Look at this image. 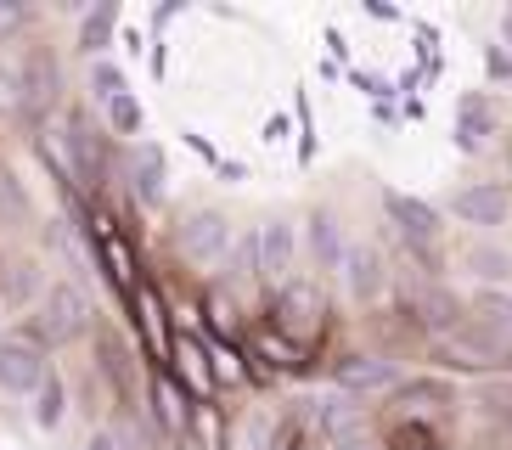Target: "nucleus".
I'll return each instance as SVG.
<instances>
[{"label": "nucleus", "instance_id": "obj_1", "mask_svg": "<svg viewBox=\"0 0 512 450\" xmlns=\"http://www.w3.org/2000/svg\"><path fill=\"white\" fill-rule=\"evenodd\" d=\"M91 332V299H85V287L79 282H46V293H40V304H34L29 315V338L40 349H57V344H74V338H85Z\"/></svg>", "mask_w": 512, "mask_h": 450}, {"label": "nucleus", "instance_id": "obj_15", "mask_svg": "<svg viewBox=\"0 0 512 450\" xmlns=\"http://www.w3.org/2000/svg\"><path fill=\"white\" fill-rule=\"evenodd\" d=\"M304 248H310V259H316L321 276H338V265H344V254H349L338 214H332V209H310V220H304Z\"/></svg>", "mask_w": 512, "mask_h": 450}, {"label": "nucleus", "instance_id": "obj_36", "mask_svg": "<svg viewBox=\"0 0 512 450\" xmlns=\"http://www.w3.org/2000/svg\"><path fill=\"white\" fill-rule=\"evenodd\" d=\"M181 135H186V147H192L197 158H203V164H220V152L209 147V135H197V130H181Z\"/></svg>", "mask_w": 512, "mask_h": 450}, {"label": "nucleus", "instance_id": "obj_30", "mask_svg": "<svg viewBox=\"0 0 512 450\" xmlns=\"http://www.w3.org/2000/svg\"><path fill=\"white\" fill-rule=\"evenodd\" d=\"M293 119H299V164L316 158V113H310V96L299 90V102H293Z\"/></svg>", "mask_w": 512, "mask_h": 450}, {"label": "nucleus", "instance_id": "obj_20", "mask_svg": "<svg viewBox=\"0 0 512 450\" xmlns=\"http://www.w3.org/2000/svg\"><path fill=\"white\" fill-rule=\"evenodd\" d=\"M192 405H197V400H186V389H181L169 372H152V422H158L164 434H186Z\"/></svg>", "mask_w": 512, "mask_h": 450}, {"label": "nucleus", "instance_id": "obj_29", "mask_svg": "<svg viewBox=\"0 0 512 450\" xmlns=\"http://www.w3.org/2000/svg\"><path fill=\"white\" fill-rule=\"evenodd\" d=\"M226 265H231V282H254V276H259V242H254V231H242V237L231 242Z\"/></svg>", "mask_w": 512, "mask_h": 450}, {"label": "nucleus", "instance_id": "obj_25", "mask_svg": "<svg viewBox=\"0 0 512 450\" xmlns=\"http://www.w3.org/2000/svg\"><path fill=\"white\" fill-rule=\"evenodd\" d=\"M40 293H46V282H40V265H34V259H23V265H6V270H0V299H6V310L40 304Z\"/></svg>", "mask_w": 512, "mask_h": 450}, {"label": "nucleus", "instance_id": "obj_2", "mask_svg": "<svg viewBox=\"0 0 512 450\" xmlns=\"http://www.w3.org/2000/svg\"><path fill=\"white\" fill-rule=\"evenodd\" d=\"M271 315H276V332H282L287 344L304 349L327 332V293H321V282H310V276H287L271 293Z\"/></svg>", "mask_w": 512, "mask_h": 450}, {"label": "nucleus", "instance_id": "obj_26", "mask_svg": "<svg viewBox=\"0 0 512 450\" xmlns=\"http://www.w3.org/2000/svg\"><path fill=\"white\" fill-rule=\"evenodd\" d=\"M102 124H107V135H130V141H136V135L147 130V107H141L136 90H124V96H113V102L102 107Z\"/></svg>", "mask_w": 512, "mask_h": 450}, {"label": "nucleus", "instance_id": "obj_7", "mask_svg": "<svg viewBox=\"0 0 512 450\" xmlns=\"http://www.w3.org/2000/svg\"><path fill=\"white\" fill-rule=\"evenodd\" d=\"M490 135H501V119H496V102L484 90H467L456 96V113H451V147L462 158H479L490 147Z\"/></svg>", "mask_w": 512, "mask_h": 450}, {"label": "nucleus", "instance_id": "obj_13", "mask_svg": "<svg viewBox=\"0 0 512 450\" xmlns=\"http://www.w3.org/2000/svg\"><path fill=\"white\" fill-rule=\"evenodd\" d=\"M17 79H23V113L40 119L51 102H57V57H51L46 45H34L17 57Z\"/></svg>", "mask_w": 512, "mask_h": 450}, {"label": "nucleus", "instance_id": "obj_32", "mask_svg": "<svg viewBox=\"0 0 512 450\" xmlns=\"http://www.w3.org/2000/svg\"><path fill=\"white\" fill-rule=\"evenodd\" d=\"M17 29H29V6H17V0H0V40H12Z\"/></svg>", "mask_w": 512, "mask_h": 450}, {"label": "nucleus", "instance_id": "obj_34", "mask_svg": "<svg viewBox=\"0 0 512 450\" xmlns=\"http://www.w3.org/2000/svg\"><path fill=\"white\" fill-rule=\"evenodd\" d=\"M259 141H265V147H282V141H287V113H271L265 130H259Z\"/></svg>", "mask_w": 512, "mask_h": 450}, {"label": "nucleus", "instance_id": "obj_6", "mask_svg": "<svg viewBox=\"0 0 512 450\" xmlns=\"http://www.w3.org/2000/svg\"><path fill=\"white\" fill-rule=\"evenodd\" d=\"M46 372H51V360H46V349L34 344L29 332H0V394L29 400Z\"/></svg>", "mask_w": 512, "mask_h": 450}, {"label": "nucleus", "instance_id": "obj_14", "mask_svg": "<svg viewBox=\"0 0 512 450\" xmlns=\"http://www.w3.org/2000/svg\"><path fill=\"white\" fill-rule=\"evenodd\" d=\"M130 310H136V332H141V344H147L152 360H169V338H175V327H169V315H164V293L152 282H141L136 293H130Z\"/></svg>", "mask_w": 512, "mask_h": 450}, {"label": "nucleus", "instance_id": "obj_11", "mask_svg": "<svg viewBox=\"0 0 512 450\" xmlns=\"http://www.w3.org/2000/svg\"><path fill=\"white\" fill-rule=\"evenodd\" d=\"M439 344H445L451 366H496V360H507V355H512V344H507V338H496L490 327H479V321H467V315H462V327H456V332H445Z\"/></svg>", "mask_w": 512, "mask_h": 450}, {"label": "nucleus", "instance_id": "obj_38", "mask_svg": "<svg viewBox=\"0 0 512 450\" xmlns=\"http://www.w3.org/2000/svg\"><path fill=\"white\" fill-rule=\"evenodd\" d=\"M332 450H377L366 434H344V439H332Z\"/></svg>", "mask_w": 512, "mask_h": 450}, {"label": "nucleus", "instance_id": "obj_8", "mask_svg": "<svg viewBox=\"0 0 512 450\" xmlns=\"http://www.w3.org/2000/svg\"><path fill=\"white\" fill-rule=\"evenodd\" d=\"M338 276H344V287H349V299L355 304H377L383 293H389V282H394V270H389V259H383L377 242H349Z\"/></svg>", "mask_w": 512, "mask_h": 450}, {"label": "nucleus", "instance_id": "obj_35", "mask_svg": "<svg viewBox=\"0 0 512 450\" xmlns=\"http://www.w3.org/2000/svg\"><path fill=\"white\" fill-rule=\"evenodd\" d=\"M214 175L226 180V186H242V180H248V164H242V158H220V164H214Z\"/></svg>", "mask_w": 512, "mask_h": 450}, {"label": "nucleus", "instance_id": "obj_22", "mask_svg": "<svg viewBox=\"0 0 512 450\" xmlns=\"http://www.w3.org/2000/svg\"><path fill=\"white\" fill-rule=\"evenodd\" d=\"M462 270L473 276V282H484V287H507L512 282V254L501 248V242H467L462 248Z\"/></svg>", "mask_w": 512, "mask_h": 450}, {"label": "nucleus", "instance_id": "obj_17", "mask_svg": "<svg viewBox=\"0 0 512 450\" xmlns=\"http://www.w3.org/2000/svg\"><path fill=\"white\" fill-rule=\"evenodd\" d=\"M411 299V315H417L422 327L434 332V338H445V332L462 327V304H456L451 287H439V282H417V293H406Z\"/></svg>", "mask_w": 512, "mask_h": 450}, {"label": "nucleus", "instance_id": "obj_27", "mask_svg": "<svg viewBox=\"0 0 512 450\" xmlns=\"http://www.w3.org/2000/svg\"><path fill=\"white\" fill-rule=\"evenodd\" d=\"M254 355L265 360L271 372H276V366L287 372V366H299V360H304V349H299V344H287V338H282L276 327H265V332H254Z\"/></svg>", "mask_w": 512, "mask_h": 450}, {"label": "nucleus", "instance_id": "obj_4", "mask_svg": "<svg viewBox=\"0 0 512 450\" xmlns=\"http://www.w3.org/2000/svg\"><path fill=\"white\" fill-rule=\"evenodd\" d=\"M231 242H237V231H231V214H220V209H192L181 225H175V254H181L186 265H197V270L226 265Z\"/></svg>", "mask_w": 512, "mask_h": 450}, {"label": "nucleus", "instance_id": "obj_24", "mask_svg": "<svg viewBox=\"0 0 512 450\" xmlns=\"http://www.w3.org/2000/svg\"><path fill=\"white\" fill-rule=\"evenodd\" d=\"M203 355H209V377H214V389H237V383H254V366L242 360L237 344H226V338H209L203 344Z\"/></svg>", "mask_w": 512, "mask_h": 450}, {"label": "nucleus", "instance_id": "obj_16", "mask_svg": "<svg viewBox=\"0 0 512 450\" xmlns=\"http://www.w3.org/2000/svg\"><path fill=\"white\" fill-rule=\"evenodd\" d=\"M332 383L344 394H377V389H394L400 372H394V360H383V355H349V360L332 366Z\"/></svg>", "mask_w": 512, "mask_h": 450}, {"label": "nucleus", "instance_id": "obj_19", "mask_svg": "<svg viewBox=\"0 0 512 450\" xmlns=\"http://www.w3.org/2000/svg\"><path fill=\"white\" fill-rule=\"evenodd\" d=\"M96 259H102V270H107V282L119 287L124 299L141 287V276H136V254H130V242L113 231L107 220H96Z\"/></svg>", "mask_w": 512, "mask_h": 450}, {"label": "nucleus", "instance_id": "obj_9", "mask_svg": "<svg viewBox=\"0 0 512 450\" xmlns=\"http://www.w3.org/2000/svg\"><path fill=\"white\" fill-rule=\"evenodd\" d=\"M254 242H259V282L282 287L293 276V259H299V225L271 214L265 225H254Z\"/></svg>", "mask_w": 512, "mask_h": 450}, {"label": "nucleus", "instance_id": "obj_28", "mask_svg": "<svg viewBox=\"0 0 512 450\" xmlns=\"http://www.w3.org/2000/svg\"><path fill=\"white\" fill-rule=\"evenodd\" d=\"M85 85H91V96L107 107L113 96H124V90H130V79H124V68H119L113 57H96V62H91V79H85Z\"/></svg>", "mask_w": 512, "mask_h": 450}, {"label": "nucleus", "instance_id": "obj_12", "mask_svg": "<svg viewBox=\"0 0 512 450\" xmlns=\"http://www.w3.org/2000/svg\"><path fill=\"white\" fill-rule=\"evenodd\" d=\"M169 377L186 389V400H209V394H214V377H209L203 338H192V332H175V338H169Z\"/></svg>", "mask_w": 512, "mask_h": 450}, {"label": "nucleus", "instance_id": "obj_10", "mask_svg": "<svg viewBox=\"0 0 512 450\" xmlns=\"http://www.w3.org/2000/svg\"><path fill=\"white\" fill-rule=\"evenodd\" d=\"M124 180H130V197H136L141 209H158L169 197V158L158 141H136L130 158H124Z\"/></svg>", "mask_w": 512, "mask_h": 450}, {"label": "nucleus", "instance_id": "obj_37", "mask_svg": "<svg viewBox=\"0 0 512 450\" xmlns=\"http://www.w3.org/2000/svg\"><path fill=\"white\" fill-rule=\"evenodd\" d=\"M85 450H124V439L113 434V428H96V434L85 439Z\"/></svg>", "mask_w": 512, "mask_h": 450}, {"label": "nucleus", "instance_id": "obj_3", "mask_svg": "<svg viewBox=\"0 0 512 450\" xmlns=\"http://www.w3.org/2000/svg\"><path fill=\"white\" fill-rule=\"evenodd\" d=\"M383 214L400 231L406 254H417L422 265H439V237H445V214L428 203V197H411L400 186H383Z\"/></svg>", "mask_w": 512, "mask_h": 450}, {"label": "nucleus", "instance_id": "obj_31", "mask_svg": "<svg viewBox=\"0 0 512 450\" xmlns=\"http://www.w3.org/2000/svg\"><path fill=\"white\" fill-rule=\"evenodd\" d=\"M484 79H490V85H507V79H512V51L484 45Z\"/></svg>", "mask_w": 512, "mask_h": 450}, {"label": "nucleus", "instance_id": "obj_23", "mask_svg": "<svg viewBox=\"0 0 512 450\" xmlns=\"http://www.w3.org/2000/svg\"><path fill=\"white\" fill-rule=\"evenodd\" d=\"M467 321H479V327H490L496 338L512 344V293L507 287H479L473 304H467Z\"/></svg>", "mask_w": 512, "mask_h": 450}, {"label": "nucleus", "instance_id": "obj_33", "mask_svg": "<svg viewBox=\"0 0 512 450\" xmlns=\"http://www.w3.org/2000/svg\"><path fill=\"white\" fill-rule=\"evenodd\" d=\"M181 12H186V0H169V6H158V12H152V40H164V29H169Z\"/></svg>", "mask_w": 512, "mask_h": 450}, {"label": "nucleus", "instance_id": "obj_40", "mask_svg": "<svg viewBox=\"0 0 512 450\" xmlns=\"http://www.w3.org/2000/svg\"><path fill=\"white\" fill-rule=\"evenodd\" d=\"M501 40H507V51H512V6L501 12Z\"/></svg>", "mask_w": 512, "mask_h": 450}, {"label": "nucleus", "instance_id": "obj_39", "mask_svg": "<svg viewBox=\"0 0 512 450\" xmlns=\"http://www.w3.org/2000/svg\"><path fill=\"white\" fill-rule=\"evenodd\" d=\"M501 158H507V175H512V130H501Z\"/></svg>", "mask_w": 512, "mask_h": 450}, {"label": "nucleus", "instance_id": "obj_18", "mask_svg": "<svg viewBox=\"0 0 512 450\" xmlns=\"http://www.w3.org/2000/svg\"><path fill=\"white\" fill-rule=\"evenodd\" d=\"M113 40H119V0H96V6H85V12H79L74 51L96 62V57L113 51Z\"/></svg>", "mask_w": 512, "mask_h": 450}, {"label": "nucleus", "instance_id": "obj_5", "mask_svg": "<svg viewBox=\"0 0 512 450\" xmlns=\"http://www.w3.org/2000/svg\"><path fill=\"white\" fill-rule=\"evenodd\" d=\"M445 209L462 225H473L479 237H490V231L512 225V186H501V180H473V186L445 197Z\"/></svg>", "mask_w": 512, "mask_h": 450}, {"label": "nucleus", "instance_id": "obj_21", "mask_svg": "<svg viewBox=\"0 0 512 450\" xmlns=\"http://www.w3.org/2000/svg\"><path fill=\"white\" fill-rule=\"evenodd\" d=\"M29 422L40 434H57L62 422H68V383H62L57 366H51V372L40 377V389L29 394Z\"/></svg>", "mask_w": 512, "mask_h": 450}]
</instances>
